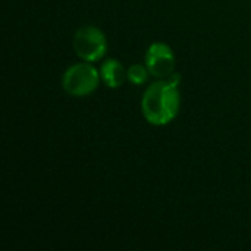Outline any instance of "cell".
Returning a JSON list of instances; mask_svg holds the SVG:
<instances>
[{
  "label": "cell",
  "instance_id": "1",
  "mask_svg": "<svg viewBox=\"0 0 251 251\" xmlns=\"http://www.w3.org/2000/svg\"><path fill=\"white\" fill-rule=\"evenodd\" d=\"M179 82L181 75L172 74L169 78L153 82L144 91L141 109L149 124L162 126L176 118L181 106V94L178 90Z\"/></svg>",
  "mask_w": 251,
  "mask_h": 251
},
{
  "label": "cell",
  "instance_id": "2",
  "mask_svg": "<svg viewBox=\"0 0 251 251\" xmlns=\"http://www.w3.org/2000/svg\"><path fill=\"white\" fill-rule=\"evenodd\" d=\"M100 79V72L91 65V62L75 63L65 71L62 87L69 96L84 97L97 90Z\"/></svg>",
  "mask_w": 251,
  "mask_h": 251
},
{
  "label": "cell",
  "instance_id": "3",
  "mask_svg": "<svg viewBox=\"0 0 251 251\" xmlns=\"http://www.w3.org/2000/svg\"><path fill=\"white\" fill-rule=\"evenodd\" d=\"M74 50L84 62H97L103 59L107 50L104 34L93 25L79 28L74 35Z\"/></svg>",
  "mask_w": 251,
  "mask_h": 251
},
{
  "label": "cell",
  "instance_id": "4",
  "mask_svg": "<svg viewBox=\"0 0 251 251\" xmlns=\"http://www.w3.org/2000/svg\"><path fill=\"white\" fill-rule=\"evenodd\" d=\"M146 66L150 75L165 79L174 74L175 54L165 43H153L146 51Z\"/></svg>",
  "mask_w": 251,
  "mask_h": 251
},
{
  "label": "cell",
  "instance_id": "5",
  "mask_svg": "<svg viewBox=\"0 0 251 251\" xmlns=\"http://www.w3.org/2000/svg\"><path fill=\"white\" fill-rule=\"evenodd\" d=\"M100 76L103 82L110 88H119L128 78L122 63L116 59H106L103 62L100 68Z\"/></svg>",
  "mask_w": 251,
  "mask_h": 251
},
{
  "label": "cell",
  "instance_id": "6",
  "mask_svg": "<svg viewBox=\"0 0 251 251\" xmlns=\"http://www.w3.org/2000/svg\"><path fill=\"white\" fill-rule=\"evenodd\" d=\"M150 72L147 69V66H143L140 63H135L132 66H129V69L126 71V76L128 79L134 84V85H141L147 81Z\"/></svg>",
  "mask_w": 251,
  "mask_h": 251
}]
</instances>
